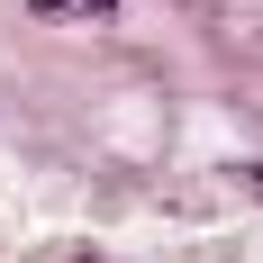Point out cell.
Returning a JSON list of instances; mask_svg holds the SVG:
<instances>
[{
	"label": "cell",
	"mask_w": 263,
	"mask_h": 263,
	"mask_svg": "<svg viewBox=\"0 0 263 263\" xmlns=\"http://www.w3.org/2000/svg\"><path fill=\"white\" fill-rule=\"evenodd\" d=\"M82 263H91V254H82Z\"/></svg>",
	"instance_id": "3957f363"
},
{
	"label": "cell",
	"mask_w": 263,
	"mask_h": 263,
	"mask_svg": "<svg viewBox=\"0 0 263 263\" xmlns=\"http://www.w3.org/2000/svg\"><path fill=\"white\" fill-rule=\"evenodd\" d=\"M36 9H46V18H64V9H73V18H91V9H109V0H36Z\"/></svg>",
	"instance_id": "6da1fadb"
},
{
	"label": "cell",
	"mask_w": 263,
	"mask_h": 263,
	"mask_svg": "<svg viewBox=\"0 0 263 263\" xmlns=\"http://www.w3.org/2000/svg\"><path fill=\"white\" fill-rule=\"evenodd\" d=\"M245 182H254V191H263V163H245Z\"/></svg>",
	"instance_id": "7a4b0ae2"
}]
</instances>
